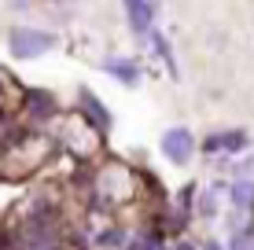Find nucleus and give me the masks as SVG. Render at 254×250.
Here are the masks:
<instances>
[{
    "label": "nucleus",
    "instance_id": "1",
    "mask_svg": "<svg viewBox=\"0 0 254 250\" xmlns=\"http://www.w3.org/2000/svg\"><path fill=\"white\" fill-rule=\"evenodd\" d=\"M22 247H26V250H59L56 221H52L45 210H37V213L22 225Z\"/></svg>",
    "mask_w": 254,
    "mask_h": 250
},
{
    "label": "nucleus",
    "instance_id": "2",
    "mask_svg": "<svg viewBox=\"0 0 254 250\" xmlns=\"http://www.w3.org/2000/svg\"><path fill=\"white\" fill-rule=\"evenodd\" d=\"M48 48H52L48 33H41V30H11V51L19 59H33V55H41V51H48Z\"/></svg>",
    "mask_w": 254,
    "mask_h": 250
},
{
    "label": "nucleus",
    "instance_id": "3",
    "mask_svg": "<svg viewBox=\"0 0 254 250\" xmlns=\"http://www.w3.org/2000/svg\"><path fill=\"white\" fill-rule=\"evenodd\" d=\"M162 151L170 154L173 162H188L191 158V133L188 129H170L162 140Z\"/></svg>",
    "mask_w": 254,
    "mask_h": 250
},
{
    "label": "nucleus",
    "instance_id": "4",
    "mask_svg": "<svg viewBox=\"0 0 254 250\" xmlns=\"http://www.w3.org/2000/svg\"><path fill=\"white\" fill-rule=\"evenodd\" d=\"M81 103H85V114H89V118H92V125H96V129H107V125H111V118H107V110H103V107H100V100H96V96H92V92H85V96H81Z\"/></svg>",
    "mask_w": 254,
    "mask_h": 250
},
{
    "label": "nucleus",
    "instance_id": "5",
    "mask_svg": "<svg viewBox=\"0 0 254 250\" xmlns=\"http://www.w3.org/2000/svg\"><path fill=\"white\" fill-rule=\"evenodd\" d=\"M243 144H247L243 133H225V136H214L210 148H214V151H236V148H243Z\"/></svg>",
    "mask_w": 254,
    "mask_h": 250
},
{
    "label": "nucleus",
    "instance_id": "6",
    "mask_svg": "<svg viewBox=\"0 0 254 250\" xmlns=\"http://www.w3.org/2000/svg\"><path fill=\"white\" fill-rule=\"evenodd\" d=\"M107 66H111V74H118L126 85H129V81H136V66H133V63H126V59H111Z\"/></svg>",
    "mask_w": 254,
    "mask_h": 250
},
{
    "label": "nucleus",
    "instance_id": "7",
    "mask_svg": "<svg viewBox=\"0 0 254 250\" xmlns=\"http://www.w3.org/2000/svg\"><path fill=\"white\" fill-rule=\"evenodd\" d=\"M232 202H236V206H254V184H247V180H243V184H236V188H232Z\"/></svg>",
    "mask_w": 254,
    "mask_h": 250
},
{
    "label": "nucleus",
    "instance_id": "8",
    "mask_svg": "<svg viewBox=\"0 0 254 250\" xmlns=\"http://www.w3.org/2000/svg\"><path fill=\"white\" fill-rule=\"evenodd\" d=\"M232 250H254V232H236L232 236Z\"/></svg>",
    "mask_w": 254,
    "mask_h": 250
},
{
    "label": "nucleus",
    "instance_id": "9",
    "mask_svg": "<svg viewBox=\"0 0 254 250\" xmlns=\"http://www.w3.org/2000/svg\"><path fill=\"white\" fill-rule=\"evenodd\" d=\"M30 103H33V110H37V114H48V96H30Z\"/></svg>",
    "mask_w": 254,
    "mask_h": 250
},
{
    "label": "nucleus",
    "instance_id": "10",
    "mask_svg": "<svg viewBox=\"0 0 254 250\" xmlns=\"http://www.w3.org/2000/svg\"><path fill=\"white\" fill-rule=\"evenodd\" d=\"M136 250H162L159 243H151V239H144V243H136Z\"/></svg>",
    "mask_w": 254,
    "mask_h": 250
},
{
    "label": "nucleus",
    "instance_id": "11",
    "mask_svg": "<svg viewBox=\"0 0 254 250\" xmlns=\"http://www.w3.org/2000/svg\"><path fill=\"white\" fill-rule=\"evenodd\" d=\"M7 7H30V0H7Z\"/></svg>",
    "mask_w": 254,
    "mask_h": 250
},
{
    "label": "nucleus",
    "instance_id": "12",
    "mask_svg": "<svg viewBox=\"0 0 254 250\" xmlns=\"http://www.w3.org/2000/svg\"><path fill=\"white\" fill-rule=\"evenodd\" d=\"M203 250H221V247H217V243H206V247H203Z\"/></svg>",
    "mask_w": 254,
    "mask_h": 250
}]
</instances>
